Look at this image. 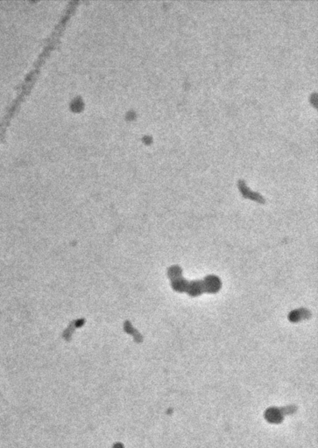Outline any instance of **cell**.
I'll use <instances>...</instances> for the list:
<instances>
[{"label": "cell", "instance_id": "obj_1", "mask_svg": "<svg viewBox=\"0 0 318 448\" xmlns=\"http://www.w3.org/2000/svg\"><path fill=\"white\" fill-rule=\"evenodd\" d=\"M310 317V311H308L306 309L295 310V311H292L291 313H289V315H288L289 321L292 322H300L301 320H305V319H309Z\"/></svg>", "mask_w": 318, "mask_h": 448}]
</instances>
